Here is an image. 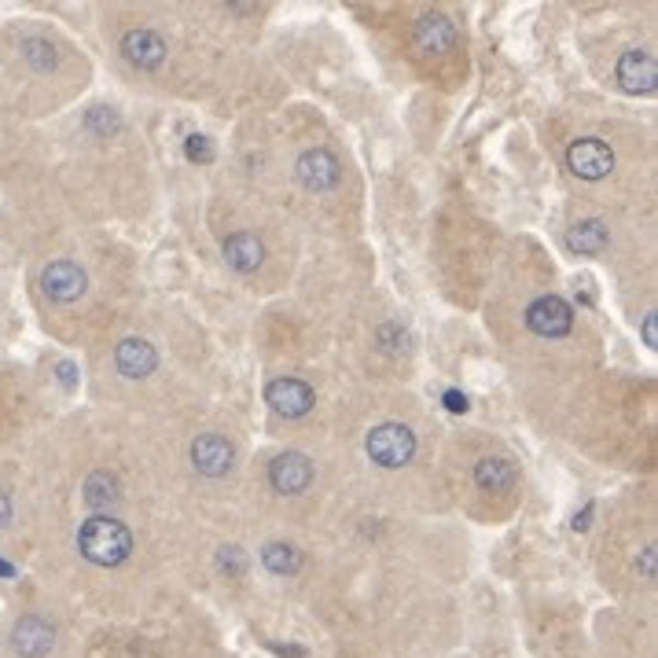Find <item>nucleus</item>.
Masks as SVG:
<instances>
[{
    "label": "nucleus",
    "instance_id": "obj_10",
    "mask_svg": "<svg viewBox=\"0 0 658 658\" xmlns=\"http://www.w3.org/2000/svg\"><path fill=\"white\" fill-rule=\"evenodd\" d=\"M11 651H16L19 658H44L48 651H52L56 644V632L52 626H48L44 618L38 615H22L16 626H11Z\"/></svg>",
    "mask_w": 658,
    "mask_h": 658
},
{
    "label": "nucleus",
    "instance_id": "obj_24",
    "mask_svg": "<svg viewBox=\"0 0 658 658\" xmlns=\"http://www.w3.org/2000/svg\"><path fill=\"white\" fill-rule=\"evenodd\" d=\"M188 159H202V162H210V159H213L210 140H207V137H188Z\"/></svg>",
    "mask_w": 658,
    "mask_h": 658
},
{
    "label": "nucleus",
    "instance_id": "obj_7",
    "mask_svg": "<svg viewBox=\"0 0 658 658\" xmlns=\"http://www.w3.org/2000/svg\"><path fill=\"white\" fill-rule=\"evenodd\" d=\"M618 86L632 92V96H651L655 92V81H658V70H655V56L648 48H629V52H621L618 59Z\"/></svg>",
    "mask_w": 658,
    "mask_h": 658
},
{
    "label": "nucleus",
    "instance_id": "obj_19",
    "mask_svg": "<svg viewBox=\"0 0 658 658\" xmlns=\"http://www.w3.org/2000/svg\"><path fill=\"white\" fill-rule=\"evenodd\" d=\"M261 564H266L272 574H280V578H287V574H295L298 567H302V556H298V548H291V545L272 541L261 548Z\"/></svg>",
    "mask_w": 658,
    "mask_h": 658
},
{
    "label": "nucleus",
    "instance_id": "obj_8",
    "mask_svg": "<svg viewBox=\"0 0 658 658\" xmlns=\"http://www.w3.org/2000/svg\"><path fill=\"white\" fill-rule=\"evenodd\" d=\"M266 401L272 405V412L287 416V420H298V416H306L313 409V390H309V382L302 379L280 376L266 387Z\"/></svg>",
    "mask_w": 658,
    "mask_h": 658
},
{
    "label": "nucleus",
    "instance_id": "obj_12",
    "mask_svg": "<svg viewBox=\"0 0 658 658\" xmlns=\"http://www.w3.org/2000/svg\"><path fill=\"white\" fill-rule=\"evenodd\" d=\"M412 44L420 48V56H441L457 44V27H452L441 11H427V16H420V22H416Z\"/></svg>",
    "mask_w": 658,
    "mask_h": 658
},
{
    "label": "nucleus",
    "instance_id": "obj_9",
    "mask_svg": "<svg viewBox=\"0 0 658 658\" xmlns=\"http://www.w3.org/2000/svg\"><path fill=\"white\" fill-rule=\"evenodd\" d=\"M232 460H236V449L225 435H199L191 441V463H196L199 475H207V478L229 475Z\"/></svg>",
    "mask_w": 658,
    "mask_h": 658
},
{
    "label": "nucleus",
    "instance_id": "obj_6",
    "mask_svg": "<svg viewBox=\"0 0 658 658\" xmlns=\"http://www.w3.org/2000/svg\"><path fill=\"white\" fill-rule=\"evenodd\" d=\"M269 482L283 497L306 493V489L313 486V460H309L306 452H295V449L280 452V457L269 463Z\"/></svg>",
    "mask_w": 658,
    "mask_h": 658
},
{
    "label": "nucleus",
    "instance_id": "obj_5",
    "mask_svg": "<svg viewBox=\"0 0 658 658\" xmlns=\"http://www.w3.org/2000/svg\"><path fill=\"white\" fill-rule=\"evenodd\" d=\"M86 283H89L86 269L70 258L48 261L41 272V291H44V298H52V302H74V298L86 295Z\"/></svg>",
    "mask_w": 658,
    "mask_h": 658
},
{
    "label": "nucleus",
    "instance_id": "obj_4",
    "mask_svg": "<svg viewBox=\"0 0 658 658\" xmlns=\"http://www.w3.org/2000/svg\"><path fill=\"white\" fill-rule=\"evenodd\" d=\"M567 166L574 177H581V181H604V177L615 170V151L607 148L604 140L581 137L567 148Z\"/></svg>",
    "mask_w": 658,
    "mask_h": 658
},
{
    "label": "nucleus",
    "instance_id": "obj_25",
    "mask_svg": "<svg viewBox=\"0 0 658 658\" xmlns=\"http://www.w3.org/2000/svg\"><path fill=\"white\" fill-rule=\"evenodd\" d=\"M446 405H449V412H468V398H463L460 390H446Z\"/></svg>",
    "mask_w": 658,
    "mask_h": 658
},
{
    "label": "nucleus",
    "instance_id": "obj_3",
    "mask_svg": "<svg viewBox=\"0 0 658 658\" xmlns=\"http://www.w3.org/2000/svg\"><path fill=\"white\" fill-rule=\"evenodd\" d=\"M526 328L541 339H564L574 328V309L559 295H541L526 309Z\"/></svg>",
    "mask_w": 658,
    "mask_h": 658
},
{
    "label": "nucleus",
    "instance_id": "obj_13",
    "mask_svg": "<svg viewBox=\"0 0 658 658\" xmlns=\"http://www.w3.org/2000/svg\"><path fill=\"white\" fill-rule=\"evenodd\" d=\"M122 52H126V59L133 67H140V70H154V67H162V59H166V41L159 38L154 30H129L126 38H122Z\"/></svg>",
    "mask_w": 658,
    "mask_h": 658
},
{
    "label": "nucleus",
    "instance_id": "obj_22",
    "mask_svg": "<svg viewBox=\"0 0 658 658\" xmlns=\"http://www.w3.org/2000/svg\"><path fill=\"white\" fill-rule=\"evenodd\" d=\"M218 567H221V574H229V578H243L247 559H243V552H239L236 545H229V548H221V552H218Z\"/></svg>",
    "mask_w": 658,
    "mask_h": 658
},
{
    "label": "nucleus",
    "instance_id": "obj_2",
    "mask_svg": "<svg viewBox=\"0 0 658 658\" xmlns=\"http://www.w3.org/2000/svg\"><path fill=\"white\" fill-rule=\"evenodd\" d=\"M368 457H372L379 468H405L416 457V435L405 423H379L368 435Z\"/></svg>",
    "mask_w": 658,
    "mask_h": 658
},
{
    "label": "nucleus",
    "instance_id": "obj_20",
    "mask_svg": "<svg viewBox=\"0 0 658 658\" xmlns=\"http://www.w3.org/2000/svg\"><path fill=\"white\" fill-rule=\"evenodd\" d=\"M22 59H27L33 70H41V74H48V70L59 67L56 44L44 41V38H22Z\"/></svg>",
    "mask_w": 658,
    "mask_h": 658
},
{
    "label": "nucleus",
    "instance_id": "obj_23",
    "mask_svg": "<svg viewBox=\"0 0 658 658\" xmlns=\"http://www.w3.org/2000/svg\"><path fill=\"white\" fill-rule=\"evenodd\" d=\"M379 342L387 346L390 353H401V350H409V331L398 328V325H382L379 328Z\"/></svg>",
    "mask_w": 658,
    "mask_h": 658
},
{
    "label": "nucleus",
    "instance_id": "obj_17",
    "mask_svg": "<svg viewBox=\"0 0 658 658\" xmlns=\"http://www.w3.org/2000/svg\"><path fill=\"white\" fill-rule=\"evenodd\" d=\"M607 243H611V236H607L604 221H578L567 232V247L574 255H604Z\"/></svg>",
    "mask_w": 658,
    "mask_h": 658
},
{
    "label": "nucleus",
    "instance_id": "obj_11",
    "mask_svg": "<svg viewBox=\"0 0 658 658\" xmlns=\"http://www.w3.org/2000/svg\"><path fill=\"white\" fill-rule=\"evenodd\" d=\"M295 173H298V181H302L309 191H328V188L339 185L342 166H339V159H335L328 148H313V151H306L302 159H298Z\"/></svg>",
    "mask_w": 658,
    "mask_h": 658
},
{
    "label": "nucleus",
    "instance_id": "obj_27",
    "mask_svg": "<svg viewBox=\"0 0 658 658\" xmlns=\"http://www.w3.org/2000/svg\"><path fill=\"white\" fill-rule=\"evenodd\" d=\"M644 342H648L651 350H655V346H658V339H655V313H648V317H644Z\"/></svg>",
    "mask_w": 658,
    "mask_h": 658
},
{
    "label": "nucleus",
    "instance_id": "obj_26",
    "mask_svg": "<svg viewBox=\"0 0 658 658\" xmlns=\"http://www.w3.org/2000/svg\"><path fill=\"white\" fill-rule=\"evenodd\" d=\"M8 522H11V497L0 489V530H4Z\"/></svg>",
    "mask_w": 658,
    "mask_h": 658
},
{
    "label": "nucleus",
    "instance_id": "obj_16",
    "mask_svg": "<svg viewBox=\"0 0 658 658\" xmlns=\"http://www.w3.org/2000/svg\"><path fill=\"white\" fill-rule=\"evenodd\" d=\"M475 482L486 493H505V489L516 486V468L505 457H482L475 463Z\"/></svg>",
    "mask_w": 658,
    "mask_h": 658
},
{
    "label": "nucleus",
    "instance_id": "obj_21",
    "mask_svg": "<svg viewBox=\"0 0 658 658\" xmlns=\"http://www.w3.org/2000/svg\"><path fill=\"white\" fill-rule=\"evenodd\" d=\"M86 126L92 129V133H100V137H111L114 129L122 126V122H118V114L111 111V107H92L89 118H86Z\"/></svg>",
    "mask_w": 658,
    "mask_h": 658
},
{
    "label": "nucleus",
    "instance_id": "obj_14",
    "mask_svg": "<svg viewBox=\"0 0 658 658\" xmlns=\"http://www.w3.org/2000/svg\"><path fill=\"white\" fill-rule=\"evenodd\" d=\"M114 365L126 379H143V376L154 372L159 353H154V346L143 342V339H122L114 346Z\"/></svg>",
    "mask_w": 658,
    "mask_h": 658
},
{
    "label": "nucleus",
    "instance_id": "obj_18",
    "mask_svg": "<svg viewBox=\"0 0 658 658\" xmlns=\"http://www.w3.org/2000/svg\"><path fill=\"white\" fill-rule=\"evenodd\" d=\"M86 505L96 511V516H103L107 508L118 505V482H114V475H107V471L89 475V482H86Z\"/></svg>",
    "mask_w": 658,
    "mask_h": 658
},
{
    "label": "nucleus",
    "instance_id": "obj_1",
    "mask_svg": "<svg viewBox=\"0 0 658 658\" xmlns=\"http://www.w3.org/2000/svg\"><path fill=\"white\" fill-rule=\"evenodd\" d=\"M78 552L96 567H122L133 556V534L111 516H92L78 530Z\"/></svg>",
    "mask_w": 658,
    "mask_h": 658
},
{
    "label": "nucleus",
    "instance_id": "obj_15",
    "mask_svg": "<svg viewBox=\"0 0 658 658\" xmlns=\"http://www.w3.org/2000/svg\"><path fill=\"white\" fill-rule=\"evenodd\" d=\"M225 261H229L236 272H255L261 261H266V247H261L258 236L236 232L225 239Z\"/></svg>",
    "mask_w": 658,
    "mask_h": 658
}]
</instances>
